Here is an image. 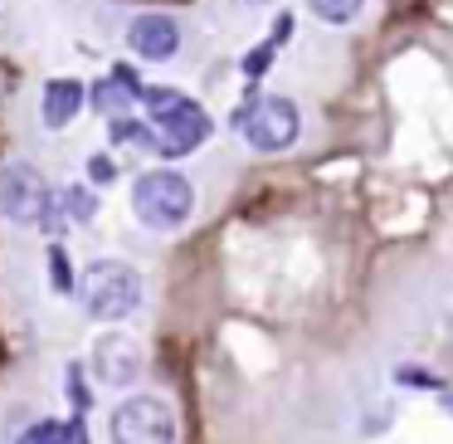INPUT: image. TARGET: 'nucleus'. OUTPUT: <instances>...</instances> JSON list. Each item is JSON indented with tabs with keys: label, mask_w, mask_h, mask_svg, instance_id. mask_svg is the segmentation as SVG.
Listing matches in <instances>:
<instances>
[{
	"label": "nucleus",
	"mask_w": 453,
	"mask_h": 444,
	"mask_svg": "<svg viewBox=\"0 0 453 444\" xmlns=\"http://www.w3.org/2000/svg\"><path fill=\"white\" fill-rule=\"evenodd\" d=\"M147 108H151V142H157L161 157H186L196 152L200 142L210 137V118L200 103L180 98L171 89H151L147 93Z\"/></svg>",
	"instance_id": "nucleus-1"
},
{
	"label": "nucleus",
	"mask_w": 453,
	"mask_h": 444,
	"mask_svg": "<svg viewBox=\"0 0 453 444\" xmlns=\"http://www.w3.org/2000/svg\"><path fill=\"white\" fill-rule=\"evenodd\" d=\"M79 303L103 323H118L142 303V274L132 264H118V259H98L79 278Z\"/></svg>",
	"instance_id": "nucleus-2"
},
{
	"label": "nucleus",
	"mask_w": 453,
	"mask_h": 444,
	"mask_svg": "<svg viewBox=\"0 0 453 444\" xmlns=\"http://www.w3.org/2000/svg\"><path fill=\"white\" fill-rule=\"evenodd\" d=\"M132 210L151 230H176L196 210V191L180 171H142L137 186H132Z\"/></svg>",
	"instance_id": "nucleus-3"
},
{
	"label": "nucleus",
	"mask_w": 453,
	"mask_h": 444,
	"mask_svg": "<svg viewBox=\"0 0 453 444\" xmlns=\"http://www.w3.org/2000/svg\"><path fill=\"white\" fill-rule=\"evenodd\" d=\"M54 210V191L30 161H11L0 167V215L15 225H50Z\"/></svg>",
	"instance_id": "nucleus-4"
},
{
	"label": "nucleus",
	"mask_w": 453,
	"mask_h": 444,
	"mask_svg": "<svg viewBox=\"0 0 453 444\" xmlns=\"http://www.w3.org/2000/svg\"><path fill=\"white\" fill-rule=\"evenodd\" d=\"M239 132H244L249 147L258 152H283L297 142V132H303V118H297V108L288 98H254L239 108Z\"/></svg>",
	"instance_id": "nucleus-5"
},
{
	"label": "nucleus",
	"mask_w": 453,
	"mask_h": 444,
	"mask_svg": "<svg viewBox=\"0 0 453 444\" xmlns=\"http://www.w3.org/2000/svg\"><path fill=\"white\" fill-rule=\"evenodd\" d=\"M112 444H176V415L157 395H132L112 410Z\"/></svg>",
	"instance_id": "nucleus-6"
},
{
	"label": "nucleus",
	"mask_w": 453,
	"mask_h": 444,
	"mask_svg": "<svg viewBox=\"0 0 453 444\" xmlns=\"http://www.w3.org/2000/svg\"><path fill=\"white\" fill-rule=\"evenodd\" d=\"M93 371L108 386H132L142 376V347L132 337H103L93 347Z\"/></svg>",
	"instance_id": "nucleus-7"
},
{
	"label": "nucleus",
	"mask_w": 453,
	"mask_h": 444,
	"mask_svg": "<svg viewBox=\"0 0 453 444\" xmlns=\"http://www.w3.org/2000/svg\"><path fill=\"white\" fill-rule=\"evenodd\" d=\"M127 44L142 54V59L166 64L171 54L180 50V30H176V20H171V15H137V20H132V30H127Z\"/></svg>",
	"instance_id": "nucleus-8"
},
{
	"label": "nucleus",
	"mask_w": 453,
	"mask_h": 444,
	"mask_svg": "<svg viewBox=\"0 0 453 444\" xmlns=\"http://www.w3.org/2000/svg\"><path fill=\"white\" fill-rule=\"evenodd\" d=\"M83 83L79 79H50L44 83V98H40V113H44V128H69L83 108Z\"/></svg>",
	"instance_id": "nucleus-9"
},
{
	"label": "nucleus",
	"mask_w": 453,
	"mask_h": 444,
	"mask_svg": "<svg viewBox=\"0 0 453 444\" xmlns=\"http://www.w3.org/2000/svg\"><path fill=\"white\" fill-rule=\"evenodd\" d=\"M307 5H312L317 20H326V25H346V20H356V15H361L365 0H307Z\"/></svg>",
	"instance_id": "nucleus-10"
},
{
	"label": "nucleus",
	"mask_w": 453,
	"mask_h": 444,
	"mask_svg": "<svg viewBox=\"0 0 453 444\" xmlns=\"http://www.w3.org/2000/svg\"><path fill=\"white\" fill-rule=\"evenodd\" d=\"M15 444H73V425H59V420H40L20 434Z\"/></svg>",
	"instance_id": "nucleus-11"
},
{
	"label": "nucleus",
	"mask_w": 453,
	"mask_h": 444,
	"mask_svg": "<svg viewBox=\"0 0 453 444\" xmlns=\"http://www.w3.org/2000/svg\"><path fill=\"white\" fill-rule=\"evenodd\" d=\"M108 137H112V142H142V147H157V142H151V132L137 128L132 118H112V122H108Z\"/></svg>",
	"instance_id": "nucleus-12"
},
{
	"label": "nucleus",
	"mask_w": 453,
	"mask_h": 444,
	"mask_svg": "<svg viewBox=\"0 0 453 444\" xmlns=\"http://www.w3.org/2000/svg\"><path fill=\"white\" fill-rule=\"evenodd\" d=\"M93 103H98L103 113H118V118H122V108L132 103V93L122 89V83H103V89H98V98H93Z\"/></svg>",
	"instance_id": "nucleus-13"
},
{
	"label": "nucleus",
	"mask_w": 453,
	"mask_h": 444,
	"mask_svg": "<svg viewBox=\"0 0 453 444\" xmlns=\"http://www.w3.org/2000/svg\"><path fill=\"white\" fill-rule=\"evenodd\" d=\"M64 200H69L64 210H69L73 220H93V210H98V200H93V191H79V186H69V191H64Z\"/></svg>",
	"instance_id": "nucleus-14"
},
{
	"label": "nucleus",
	"mask_w": 453,
	"mask_h": 444,
	"mask_svg": "<svg viewBox=\"0 0 453 444\" xmlns=\"http://www.w3.org/2000/svg\"><path fill=\"white\" fill-rule=\"evenodd\" d=\"M50 264H54V288H59V293H73V274H69V259H64L59 245L50 249Z\"/></svg>",
	"instance_id": "nucleus-15"
},
{
	"label": "nucleus",
	"mask_w": 453,
	"mask_h": 444,
	"mask_svg": "<svg viewBox=\"0 0 453 444\" xmlns=\"http://www.w3.org/2000/svg\"><path fill=\"white\" fill-rule=\"evenodd\" d=\"M69 401H73V410H88V401H93V395H88V386H83V376H79V366H69Z\"/></svg>",
	"instance_id": "nucleus-16"
},
{
	"label": "nucleus",
	"mask_w": 453,
	"mask_h": 444,
	"mask_svg": "<svg viewBox=\"0 0 453 444\" xmlns=\"http://www.w3.org/2000/svg\"><path fill=\"white\" fill-rule=\"evenodd\" d=\"M268 59H273V40H268L258 54H249V59H244V74H249V79H258V74L268 69Z\"/></svg>",
	"instance_id": "nucleus-17"
},
{
	"label": "nucleus",
	"mask_w": 453,
	"mask_h": 444,
	"mask_svg": "<svg viewBox=\"0 0 453 444\" xmlns=\"http://www.w3.org/2000/svg\"><path fill=\"white\" fill-rule=\"evenodd\" d=\"M88 176L93 181H112V161L108 157H88Z\"/></svg>",
	"instance_id": "nucleus-18"
},
{
	"label": "nucleus",
	"mask_w": 453,
	"mask_h": 444,
	"mask_svg": "<svg viewBox=\"0 0 453 444\" xmlns=\"http://www.w3.org/2000/svg\"><path fill=\"white\" fill-rule=\"evenodd\" d=\"M449 410H453V401H449Z\"/></svg>",
	"instance_id": "nucleus-19"
}]
</instances>
